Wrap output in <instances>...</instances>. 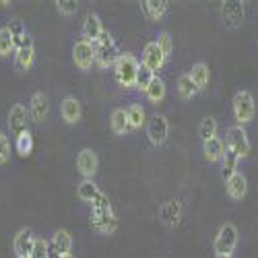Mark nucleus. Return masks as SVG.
Wrapping results in <instances>:
<instances>
[{
    "label": "nucleus",
    "instance_id": "f257e3e1",
    "mask_svg": "<svg viewBox=\"0 0 258 258\" xmlns=\"http://www.w3.org/2000/svg\"><path fill=\"white\" fill-rule=\"evenodd\" d=\"M141 69V62L135 58V54H120V58L114 64V77L120 87L124 89H135L137 85V73Z\"/></svg>",
    "mask_w": 258,
    "mask_h": 258
},
{
    "label": "nucleus",
    "instance_id": "f03ea898",
    "mask_svg": "<svg viewBox=\"0 0 258 258\" xmlns=\"http://www.w3.org/2000/svg\"><path fill=\"white\" fill-rule=\"evenodd\" d=\"M95 48V64L101 69V71H107V69H114L116 60L120 58V50L116 46V41L112 37L110 31H103V35L97 39V44L93 46Z\"/></svg>",
    "mask_w": 258,
    "mask_h": 258
},
{
    "label": "nucleus",
    "instance_id": "7ed1b4c3",
    "mask_svg": "<svg viewBox=\"0 0 258 258\" xmlns=\"http://www.w3.org/2000/svg\"><path fill=\"white\" fill-rule=\"evenodd\" d=\"M231 112L233 118L238 122V126H246L254 120V112H256V103H254V95L248 89H242L233 95L231 101Z\"/></svg>",
    "mask_w": 258,
    "mask_h": 258
},
{
    "label": "nucleus",
    "instance_id": "20e7f679",
    "mask_svg": "<svg viewBox=\"0 0 258 258\" xmlns=\"http://www.w3.org/2000/svg\"><path fill=\"white\" fill-rule=\"evenodd\" d=\"M238 242H240V231L233 223H223L217 231L213 240V252L215 256L217 254H233L235 248H238Z\"/></svg>",
    "mask_w": 258,
    "mask_h": 258
},
{
    "label": "nucleus",
    "instance_id": "39448f33",
    "mask_svg": "<svg viewBox=\"0 0 258 258\" xmlns=\"http://www.w3.org/2000/svg\"><path fill=\"white\" fill-rule=\"evenodd\" d=\"M225 147L229 149V151H233L235 155H238L240 159H246L252 151V141L246 133L244 126H231L227 128V139H225Z\"/></svg>",
    "mask_w": 258,
    "mask_h": 258
},
{
    "label": "nucleus",
    "instance_id": "423d86ee",
    "mask_svg": "<svg viewBox=\"0 0 258 258\" xmlns=\"http://www.w3.org/2000/svg\"><path fill=\"white\" fill-rule=\"evenodd\" d=\"M73 62L77 64V69L83 73H89L95 64V48L89 44L87 39H77L73 44Z\"/></svg>",
    "mask_w": 258,
    "mask_h": 258
},
{
    "label": "nucleus",
    "instance_id": "0eeeda50",
    "mask_svg": "<svg viewBox=\"0 0 258 258\" xmlns=\"http://www.w3.org/2000/svg\"><path fill=\"white\" fill-rule=\"evenodd\" d=\"M169 137V122L163 114H153L147 120V139L153 147H161L165 145Z\"/></svg>",
    "mask_w": 258,
    "mask_h": 258
},
{
    "label": "nucleus",
    "instance_id": "6e6552de",
    "mask_svg": "<svg viewBox=\"0 0 258 258\" xmlns=\"http://www.w3.org/2000/svg\"><path fill=\"white\" fill-rule=\"evenodd\" d=\"M7 124H9L11 137H15V139L21 137L23 133H27L29 131V128H27V124H29V112H27V107L23 103H15L11 110H9Z\"/></svg>",
    "mask_w": 258,
    "mask_h": 258
},
{
    "label": "nucleus",
    "instance_id": "1a4fd4ad",
    "mask_svg": "<svg viewBox=\"0 0 258 258\" xmlns=\"http://www.w3.org/2000/svg\"><path fill=\"white\" fill-rule=\"evenodd\" d=\"M97 169H99L97 153L89 147L81 149L79 155H77V171L81 174V178L83 180H93L95 174H97Z\"/></svg>",
    "mask_w": 258,
    "mask_h": 258
},
{
    "label": "nucleus",
    "instance_id": "9d476101",
    "mask_svg": "<svg viewBox=\"0 0 258 258\" xmlns=\"http://www.w3.org/2000/svg\"><path fill=\"white\" fill-rule=\"evenodd\" d=\"M35 64V41L33 37L27 33V37L23 39V44H21L15 52V67L21 71V73H27L33 69Z\"/></svg>",
    "mask_w": 258,
    "mask_h": 258
},
{
    "label": "nucleus",
    "instance_id": "9b49d317",
    "mask_svg": "<svg viewBox=\"0 0 258 258\" xmlns=\"http://www.w3.org/2000/svg\"><path fill=\"white\" fill-rule=\"evenodd\" d=\"M29 118L35 124H44L50 118V99L44 91H35L29 99Z\"/></svg>",
    "mask_w": 258,
    "mask_h": 258
},
{
    "label": "nucleus",
    "instance_id": "f8f14e48",
    "mask_svg": "<svg viewBox=\"0 0 258 258\" xmlns=\"http://www.w3.org/2000/svg\"><path fill=\"white\" fill-rule=\"evenodd\" d=\"M221 19L227 29H238L244 23V5L238 0H227L221 5Z\"/></svg>",
    "mask_w": 258,
    "mask_h": 258
},
{
    "label": "nucleus",
    "instance_id": "ddd939ff",
    "mask_svg": "<svg viewBox=\"0 0 258 258\" xmlns=\"http://www.w3.org/2000/svg\"><path fill=\"white\" fill-rule=\"evenodd\" d=\"M91 227L97 231V233H103V235H112L120 221H118V215L114 211H107V213H91V219H89Z\"/></svg>",
    "mask_w": 258,
    "mask_h": 258
},
{
    "label": "nucleus",
    "instance_id": "4468645a",
    "mask_svg": "<svg viewBox=\"0 0 258 258\" xmlns=\"http://www.w3.org/2000/svg\"><path fill=\"white\" fill-rule=\"evenodd\" d=\"M143 67H147L151 73H159L161 69H163V64H165V56H163V52L159 50V46H157V41H147L145 44V48H143Z\"/></svg>",
    "mask_w": 258,
    "mask_h": 258
},
{
    "label": "nucleus",
    "instance_id": "2eb2a0df",
    "mask_svg": "<svg viewBox=\"0 0 258 258\" xmlns=\"http://www.w3.org/2000/svg\"><path fill=\"white\" fill-rule=\"evenodd\" d=\"M33 244H35V235L29 227H21L15 238H13V250L17 254V258H23V256H29L31 250H33Z\"/></svg>",
    "mask_w": 258,
    "mask_h": 258
},
{
    "label": "nucleus",
    "instance_id": "dca6fc26",
    "mask_svg": "<svg viewBox=\"0 0 258 258\" xmlns=\"http://www.w3.org/2000/svg\"><path fill=\"white\" fill-rule=\"evenodd\" d=\"M225 192L231 201H244L248 195V178L244 171H238L235 176H231L225 182Z\"/></svg>",
    "mask_w": 258,
    "mask_h": 258
},
{
    "label": "nucleus",
    "instance_id": "f3484780",
    "mask_svg": "<svg viewBox=\"0 0 258 258\" xmlns=\"http://www.w3.org/2000/svg\"><path fill=\"white\" fill-rule=\"evenodd\" d=\"M103 23H101V19L95 15V13H89L87 17H85V21H83V29H81V33H83V39H87L89 44H97V39L103 35Z\"/></svg>",
    "mask_w": 258,
    "mask_h": 258
},
{
    "label": "nucleus",
    "instance_id": "a211bd4d",
    "mask_svg": "<svg viewBox=\"0 0 258 258\" xmlns=\"http://www.w3.org/2000/svg\"><path fill=\"white\" fill-rule=\"evenodd\" d=\"M141 11L147 21L159 23L169 11V3H165V0H145V3H141Z\"/></svg>",
    "mask_w": 258,
    "mask_h": 258
},
{
    "label": "nucleus",
    "instance_id": "6ab92c4d",
    "mask_svg": "<svg viewBox=\"0 0 258 258\" xmlns=\"http://www.w3.org/2000/svg\"><path fill=\"white\" fill-rule=\"evenodd\" d=\"M60 114H62V120L67 124H79L81 116H83L81 101L77 97H73V95H67L60 103Z\"/></svg>",
    "mask_w": 258,
    "mask_h": 258
},
{
    "label": "nucleus",
    "instance_id": "aec40b11",
    "mask_svg": "<svg viewBox=\"0 0 258 258\" xmlns=\"http://www.w3.org/2000/svg\"><path fill=\"white\" fill-rule=\"evenodd\" d=\"M50 252L56 254V258L60 256H69L73 252V235L69 229H58L52 235V244H50Z\"/></svg>",
    "mask_w": 258,
    "mask_h": 258
},
{
    "label": "nucleus",
    "instance_id": "412c9836",
    "mask_svg": "<svg viewBox=\"0 0 258 258\" xmlns=\"http://www.w3.org/2000/svg\"><path fill=\"white\" fill-rule=\"evenodd\" d=\"M188 75H190L192 83H195V87L199 91H203V89L209 87V83H211V69H209L207 62H195Z\"/></svg>",
    "mask_w": 258,
    "mask_h": 258
},
{
    "label": "nucleus",
    "instance_id": "4be33fe9",
    "mask_svg": "<svg viewBox=\"0 0 258 258\" xmlns=\"http://www.w3.org/2000/svg\"><path fill=\"white\" fill-rule=\"evenodd\" d=\"M180 217H182V207L178 201H167L161 205L159 209V219L167 225V227H174L180 223Z\"/></svg>",
    "mask_w": 258,
    "mask_h": 258
},
{
    "label": "nucleus",
    "instance_id": "5701e85b",
    "mask_svg": "<svg viewBox=\"0 0 258 258\" xmlns=\"http://www.w3.org/2000/svg\"><path fill=\"white\" fill-rule=\"evenodd\" d=\"M225 143L217 137V139H213L209 143H203V153H205V159L209 163H221L223 155H225Z\"/></svg>",
    "mask_w": 258,
    "mask_h": 258
},
{
    "label": "nucleus",
    "instance_id": "b1692460",
    "mask_svg": "<svg viewBox=\"0 0 258 258\" xmlns=\"http://www.w3.org/2000/svg\"><path fill=\"white\" fill-rule=\"evenodd\" d=\"M110 131L116 135V137H124L131 133V126H128V116H126V110L122 107H116L110 116Z\"/></svg>",
    "mask_w": 258,
    "mask_h": 258
},
{
    "label": "nucleus",
    "instance_id": "393cba45",
    "mask_svg": "<svg viewBox=\"0 0 258 258\" xmlns=\"http://www.w3.org/2000/svg\"><path fill=\"white\" fill-rule=\"evenodd\" d=\"M240 161H242V159L235 155L233 151L225 149V155H223V159H221V178H223L225 182L240 171Z\"/></svg>",
    "mask_w": 258,
    "mask_h": 258
},
{
    "label": "nucleus",
    "instance_id": "a878e982",
    "mask_svg": "<svg viewBox=\"0 0 258 258\" xmlns=\"http://www.w3.org/2000/svg\"><path fill=\"white\" fill-rule=\"evenodd\" d=\"M126 116H128V126H131V131H141V128L147 124V112H145V107L139 105V103L128 105Z\"/></svg>",
    "mask_w": 258,
    "mask_h": 258
},
{
    "label": "nucleus",
    "instance_id": "bb28decb",
    "mask_svg": "<svg viewBox=\"0 0 258 258\" xmlns=\"http://www.w3.org/2000/svg\"><path fill=\"white\" fill-rule=\"evenodd\" d=\"M165 95H167V87H165L163 79L155 77V79H153V83L149 85V89L145 91L147 101H149V103H153V105H159V103L165 99Z\"/></svg>",
    "mask_w": 258,
    "mask_h": 258
},
{
    "label": "nucleus",
    "instance_id": "cd10ccee",
    "mask_svg": "<svg viewBox=\"0 0 258 258\" xmlns=\"http://www.w3.org/2000/svg\"><path fill=\"white\" fill-rule=\"evenodd\" d=\"M99 188H97V184L93 182V180H81L79 184H77V197L83 201V203H93L97 197H99Z\"/></svg>",
    "mask_w": 258,
    "mask_h": 258
},
{
    "label": "nucleus",
    "instance_id": "c85d7f7f",
    "mask_svg": "<svg viewBox=\"0 0 258 258\" xmlns=\"http://www.w3.org/2000/svg\"><path fill=\"white\" fill-rule=\"evenodd\" d=\"M176 89H178L180 99H184V101L195 99V97H197V93H199V89L195 87V83H192V79H190V75H188V73L178 77V85H176Z\"/></svg>",
    "mask_w": 258,
    "mask_h": 258
},
{
    "label": "nucleus",
    "instance_id": "c756f323",
    "mask_svg": "<svg viewBox=\"0 0 258 258\" xmlns=\"http://www.w3.org/2000/svg\"><path fill=\"white\" fill-rule=\"evenodd\" d=\"M217 133H219V124H217V120L211 118V116L205 118L201 122V126H199V137H201L203 143H209L213 139H217Z\"/></svg>",
    "mask_w": 258,
    "mask_h": 258
},
{
    "label": "nucleus",
    "instance_id": "7c9ffc66",
    "mask_svg": "<svg viewBox=\"0 0 258 258\" xmlns=\"http://www.w3.org/2000/svg\"><path fill=\"white\" fill-rule=\"evenodd\" d=\"M15 151L19 153V157H29L31 155V151H33V137H31L29 131L15 139Z\"/></svg>",
    "mask_w": 258,
    "mask_h": 258
},
{
    "label": "nucleus",
    "instance_id": "2f4dec72",
    "mask_svg": "<svg viewBox=\"0 0 258 258\" xmlns=\"http://www.w3.org/2000/svg\"><path fill=\"white\" fill-rule=\"evenodd\" d=\"M7 29L11 31V35H13V39H15V48H19L21 44H23V39L27 37L25 23H23V21H19V19H13V21H9Z\"/></svg>",
    "mask_w": 258,
    "mask_h": 258
},
{
    "label": "nucleus",
    "instance_id": "473e14b6",
    "mask_svg": "<svg viewBox=\"0 0 258 258\" xmlns=\"http://www.w3.org/2000/svg\"><path fill=\"white\" fill-rule=\"evenodd\" d=\"M13 52H17V48H15V39L11 31L7 27H0V58H7Z\"/></svg>",
    "mask_w": 258,
    "mask_h": 258
},
{
    "label": "nucleus",
    "instance_id": "72a5a7b5",
    "mask_svg": "<svg viewBox=\"0 0 258 258\" xmlns=\"http://www.w3.org/2000/svg\"><path fill=\"white\" fill-rule=\"evenodd\" d=\"M155 77H157L155 73H151L147 67H143V64H141V69H139V73H137V85H135V89H139V91L145 93V91L149 89V85L153 83Z\"/></svg>",
    "mask_w": 258,
    "mask_h": 258
},
{
    "label": "nucleus",
    "instance_id": "f704fd0d",
    "mask_svg": "<svg viewBox=\"0 0 258 258\" xmlns=\"http://www.w3.org/2000/svg\"><path fill=\"white\" fill-rule=\"evenodd\" d=\"M56 11L62 17H75L79 11V3L77 0H56Z\"/></svg>",
    "mask_w": 258,
    "mask_h": 258
},
{
    "label": "nucleus",
    "instance_id": "c9c22d12",
    "mask_svg": "<svg viewBox=\"0 0 258 258\" xmlns=\"http://www.w3.org/2000/svg\"><path fill=\"white\" fill-rule=\"evenodd\" d=\"M50 244L44 240V238H35V244H33V250L29 254V258H50Z\"/></svg>",
    "mask_w": 258,
    "mask_h": 258
},
{
    "label": "nucleus",
    "instance_id": "e433bc0d",
    "mask_svg": "<svg viewBox=\"0 0 258 258\" xmlns=\"http://www.w3.org/2000/svg\"><path fill=\"white\" fill-rule=\"evenodd\" d=\"M155 41H157L159 50L163 52V56H165V60H167V58L171 56V52H174V39H171V35L163 31V33H159V35H157V39H155Z\"/></svg>",
    "mask_w": 258,
    "mask_h": 258
},
{
    "label": "nucleus",
    "instance_id": "4c0bfd02",
    "mask_svg": "<svg viewBox=\"0 0 258 258\" xmlns=\"http://www.w3.org/2000/svg\"><path fill=\"white\" fill-rule=\"evenodd\" d=\"M107 211H114L112 203H110V199H107V195L99 192V197L91 203V213H107Z\"/></svg>",
    "mask_w": 258,
    "mask_h": 258
},
{
    "label": "nucleus",
    "instance_id": "58836bf2",
    "mask_svg": "<svg viewBox=\"0 0 258 258\" xmlns=\"http://www.w3.org/2000/svg\"><path fill=\"white\" fill-rule=\"evenodd\" d=\"M11 161V143L9 137L0 131V165H7Z\"/></svg>",
    "mask_w": 258,
    "mask_h": 258
},
{
    "label": "nucleus",
    "instance_id": "ea45409f",
    "mask_svg": "<svg viewBox=\"0 0 258 258\" xmlns=\"http://www.w3.org/2000/svg\"><path fill=\"white\" fill-rule=\"evenodd\" d=\"M215 258H235V256H233V254H217Z\"/></svg>",
    "mask_w": 258,
    "mask_h": 258
},
{
    "label": "nucleus",
    "instance_id": "a19ab883",
    "mask_svg": "<svg viewBox=\"0 0 258 258\" xmlns=\"http://www.w3.org/2000/svg\"><path fill=\"white\" fill-rule=\"evenodd\" d=\"M11 3H7V0H0V7H9Z\"/></svg>",
    "mask_w": 258,
    "mask_h": 258
},
{
    "label": "nucleus",
    "instance_id": "79ce46f5",
    "mask_svg": "<svg viewBox=\"0 0 258 258\" xmlns=\"http://www.w3.org/2000/svg\"><path fill=\"white\" fill-rule=\"evenodd\" d=\"M60 258H75V256H73V254H69V256H60Z\"/></svg>",
    "mask_w": 258,
    "mask_h": 258
},
{
    "label": "nucleus",
    "instance_id": "37998d69",
    "mask_svg": "<svg viewBox=\"0 0 258 258\" xmlns=\"http://www.w3.org/2000/svg\"><path fill=\"white\" fill-rule=\"evenodd\" d=\"M23 258H29V256H23Z\"/></svg>",
    "mask_w": 258,
    "mask_h": 258
}]
</instances>
